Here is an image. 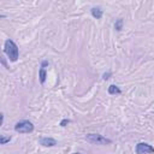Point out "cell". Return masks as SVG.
I'll return each mask as SVG.
<instances>
[{
  "mask_svg": "<svg viewBox=\"0 0 154 154\" xmlns=\"http://www.w3.org/2000/svg\"><path fill=\"white\" fill-rule=\"evenodd\" d=\"M4 52L5 54L8 57V59L11 61H17L18 57H19V51H18V47L17 45L12 41V40H6L5 41V45H4Z\"/></svg>",
  "mask_w": 154,
  "mask_h": 154,
  "instance_id": "cell-1",
  "label": "cell"
},
{
  "mask_svg": "<svg viewBox=\"0 0 154 154\" xmlns=\"http://www.w3.org/2000/svg\"><path fill=\"white\" fill-rule=\"evenodd\" d=\"M14 130L19 134H29L34 131V124L29 120H22L14 125Z\"/></svg>",
  "mask_w": 154,
  "mask_h": 154,
  "instance_id": "cell-2",
  "label": "cell"
},
{
  "mask_svg": "<svg viewBox=\"0 0 154 154\" xmlns=\"http://www.w3.org/2000/svg\"><path fill=\"white\" fill-rule=\"evenodd\" d=\"M85 140L90 143H96V144H106V143H111L112 141L99 135V134H88L85 136Z\"/></svg>",
  "mask_w": 154,
  "mask_h": 154,
  "instance_id": "cell-3",
  "label": "cell"
},
{
  "mask_svg": "<svg viewBox=\"0 0 154 154\" xmlns=\"http://www.w3.org/2000/svg\"><path fill=\"white\" fill-rule=\"evenodd\" d=\"M136 153L137 154H152L154 153V147L146 142H140L136 144Z\"/></svg>",
  "mask_w": 154,
  "mask_h": 154,
  "instance_id": "cell-4",
  "label": "cell"
},
{
  "mask_svg": "<svg viewBox=\"0 0 154 154\" xmlns=\"http://www.w3.org/2000/svg\"><path fill=\"white\" fill-rule=\"evenodd\" d=\"M40 144H42L45 147H54L57 144V141L52 137H42L40 140Z\"/></svg>",
  "mask_w": 154,
  "mask_h": 154,
  "instance_id": "cell-5",
  "label": "cell"
},
{
  "mask_svg": "<svg viewBox=\"0 0 154 154\" xmlns=\"http://www.w3.org/2000/svg\"><path fill=\"white\" fill-rule=\"evenodd\" d=\"M91 14H93L94 18L100 19V18L102 17V10H101L100 7H93V8H91Z\"/></svg>",
  "mask_w": 154,
  "mask_h": 154,
  "instance_id": "cell-6",
  "label": "cell"
},
{
  "mask_svg": "<svg viewBox=\"0 0 154 154\" xmlns=\"http://www.w3.org/2000/svg\"><path fill=\"white\" fill-rule=\"evenodd\" d=\"M108 93H109L111 95H116V94H120V93H122V90H120L117 85L112 84V85H109V87H108Z\"/></svg>",
  "mask_w": 154,
  "mask_h": 154,
  "instance_id": "cell-7",
  "label": "cell"
},
{
  "mask_svg": "<svg viewBox=\"0 0 154 154\" xmlns=\"http://www.w3.org/2000/svg\"><path fill=\"white\" fill-rule=\"evenodd\" d=\"M38 77H40V82H41V84H43L45 81H46V70H45V67H41V69H40Z\"/></svg>",
  "mask_w": 154,
  "mask_h": 154,
  "instance_id": "cell-8",
  "label": "cell"
},
{
  "mask_svg": "<svg viewBox=\"0 0 154 154\" xmlns=\"http://www.w3.org/2000/svg\"><path fill=\"white\" fill-rule=\"evenodd\" d=\"M122 26H123V19H118V20L114 23L116 30H122Z\"/></svg>",
  "mask_w": 154,
  "mask_h": 154,
  "instance_id": "cell-9",
  "label": "cell"
},
{
  "mask_svg": "<svg viewBox=\"0 0 154 154\" xmlns=\"http://www.w3.org/2000/svg\"><path fill=\"white\" fill-rule=\"evenodd\" d=\"M10 141H11V136H8V137L1 136V137H0V144H5V143H7V142H10Z\"/></svg>",
  "mask_w": 154,
  "mask_h": 154,
  "instance_id": "cell-10",
  "label": "cell"
},
{
  "mask_svg": "<svg viewBox=\"0 0 154 154\" xmlns=\"http://www.w3.org/2000/svg\"><path fill=\"white\" fill-rule=\"evenodd\" d=\"M69 123H70L69 119H63V120L60 122V125H61V126H66V124H69Z\"/></svg>",
  "mask_w": 154,
  "mask_h": 154,
  "instance_id": "cell-11",
  "label": "cell"
},
{
  "mask_svg": "<svg viewBox=\"0 0 154 154\" xmlns=\"http://www.w3.org/2000/svg\"><path fill=\"white\" fill-rule=\"evenodd\" d=\"M109 76H111V73L108 72V73H103V79H108L109 78Z\"/></svg>",
  "mask_w": 154,
  "mask_h": 154,
  "instance_id": "cell-12",
  "label": "cell"
},
{
  "mask_svg": "<svg viewBox=\"0 0 154 154\" xmlns=\"http://www.w3.org/2000/svg\"><path fill=\"white\" fill-rule=\"evenodd\" d=\"M48 65V63L47 61H42V65H41V67H45V66H47Z\"/></svg>",
  "mask_w": 154,
  "mask_h": 154,
  "instance_id": "cell-13",
  "label": "cell"
},
{
  "mask_svg": "<svg viewBox=\"0 0 154 154\" xmlns=\"http://www.w3.org/2000/svg\"><path fill=\"white\" fill-rule=\"evenodd\" d=\"M75 154H81V153H75Z\"/></svg>",
  "mask_w": 154,
  "mask_h": 154,
  "instance_id": "cell-14",
  "label": "cell"
}]
</instances>
